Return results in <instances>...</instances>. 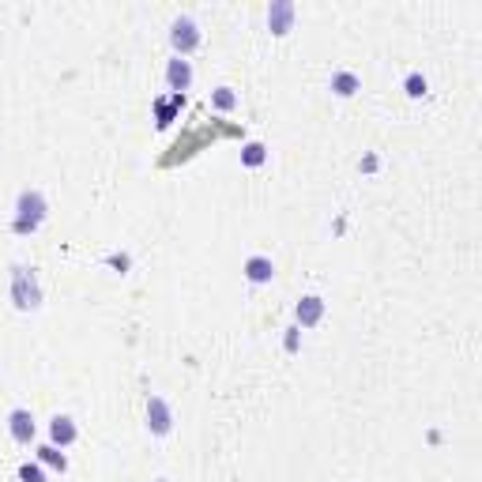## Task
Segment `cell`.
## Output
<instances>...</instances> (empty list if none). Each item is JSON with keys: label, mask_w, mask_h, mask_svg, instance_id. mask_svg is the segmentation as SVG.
<instances>
[{"label": "cell", "mask_w": 482, "mask_h": 482, "mask_svg": "<svg viewBox=\"0 0 482 482\" xmlns=\"http://www.w3.org/2000/svg\"><path fill=\"white\" fill-rule=\"evenodd\" d=\"M15 230L19 234H30V230H38L42 226V219H46V196L38 193V188H27V193H19V204H15Z\"/></svg>", "instance_id": "obj_1"}, {"label": "cell", "mask_w": 482, "mask_h": 482, "mask_svg": "<svg viewBox=\"0 0 482 482\" xmlns=\"http://www.w3.org/2000/svg\"><path fill=\"white\" fill-rule=\"evenodd\" d=\"M12 298L19 309H38L42 305V290H38V279L30 268H15L12 271Z\"/></svg>", "instance_id": "obj_2"}, {"label": "cell", "mask_w": 482, "mask_h": 482, "mask_svg": "<svg viewBox=\"0 0 482 482\" xmlns=\"http://www.w3.org/2000/svg\"><path fill=\"white\" fill-rule=\"evenodd\" d=\"M170 42H174L177 53H188V49H196V46H200V27H196L188 15L174 19V27H170Z\"/></svg>", "instance_id": "obj_3"}, {"label": "cell", "mask_w": 482, "mask_h": 482, "mask_svg": "<svg viewBox=\"0 0 482 482\" xmlns=\"http://www.w3.org/2000/svg\"><path fill=\"white\" fill-rule=\"evenodd\" d=\"M147 426L155 429L158 437H163V434H170V426H174V415H170L166 399L151 396V404H147Z\"/></svg>", "instance_id": "obj_4"}, {"label": "cell", "mask_w": 482, "mask_h": 482, "mask_svg": "<svg viewBox=\"0 0 482 482\" xmlns=\"http://www.w3.org/2000/svg\"><path fill=\"white\" fill-rule=\"evenodd\" d=\"M290 23H294V4H290V0H275V4L268 8V27H271V34H287Z\"/></svg>", "instance_id": "obj_5"}, {"label": "cell", "mask_w": 482, "mask_h": 482, "mask_svg": "<svg viewBox=\"0 0 482 482\" xmlns=\"http://www.w3.org/2000/svg\"><path fill=\"white\" fill-rule=\"evenodd\" d=\"M8 429H12V437L19 445H30V437H34V415L30 411H12L8 415Z\"/></svg>", "instance_id": "obj_6"}, {"label": "cell", "mask_w": 482, "mask_h": 482, "mask_svg": "<svg viewBox=\"0 0 482 482\" xmlns=\"http://www.w3.org/2000/svg\"><path fill=\"white\" fill-rule=\"evenodd\" d=\"M166 83L174 87V95H181V90L193 83V64L181 60V57H174V60H170V68H166Z\"/></svg>", "instance_id": "obj_7"}, {"label": "cell", "mask_w": 482, "mask_h": 482, "mask_svg": "<svg viewBox=\"0 0 482 482\" xmlns=\"http://www.w3.org/2000/svg\"><path fill=\"white\" fill-rule=\"evenodd\" d=\"M245 275H249V283H271L275 264H271L268 256H249L245 260Z\"/></svg>", "instance_id": "obj_8"}, {"label": "cell", "mask_w": 482, "mask_h": 482, "mask_svg": "<svg viewBox=\"0 0 482 482\" xmlns=\"http://www.w3.org/2000/svg\"><path fill=\"white\" fill-rule=\"evenodd\" d=\"M49 437H53L57 445H72L76 441V422L68 415H57L53 422H49Z\"/></svg>", "instance_id": "obj_9"}, {"label": "cell", "mask_w": 482, "mask_h": 482, "mask_svg": "<svg viewBox=\"0 0 482 482\" xmlns=\"http://www.w3.org/2000/svg\"><path fill=\"white\" fill-rule=\"evenodd\" d=\"M320 317H324V301H320L317 294H309V298L298 301V320H301V324H317Z\"/></svg>", "instance_id": "obj_10"}, {"label": "cell", "mask_w": 482, "mask_h": 482, "mask_svg": "<svg viewBox=\"0 0 482 482\" xmlns=\"http://www.w3.org/2000/svg\"><path fill=\"white\" fill-rule=\"evenodd\" d=\"M174 109H181V95H170V98H158V102H155L158 128H170V120H174Z\"/></svg>", "instance_id": "obj_11"}, {"label": "cell", "mask_w": 482, "mask_h": 482, "mask_svg": "<svg viewBox=\"0 0 482 482\" xmlns=\"http://www.w3.org/2000/svg\"><path fill=\"white\" fill-rule=\"evenodd\" d=\"M331 90H336V95H354V90H358V76L354 72H336V76H331Z\"/></svg>", "instance_id": "obj_12"}, {"label": "cell", "mask_w": 482, "mask_h": 482, "mask_svg": "<svg viewBox=\"0 0 482 482\" xmlns=\"http://www.w3.org/2000/svg\"><path fill=\"white\" fill-rule=\"evenodd\" d=\"M38 456H42V460H46V464H49V467H57V471H64V467H68V460H64V456H60V452H57L53 445H46V448H38Z\"/></svg>", "instance_id": "obj_13"}, {"label": "cell", "mask_w": 482, "mask_h": 482, "mask_svg": "<svg viewBox=\"0 0 482 482\" xmlns=\"http://www.w3.org/2000/svg\"><path fill=\"white\" fill-rule=\"evenodd\" d=\"M404 87H407V95H411V98H418V95H426V76H418V72H411V76H407V83H404Z\"/></svg>", "instance_id": "obj_14"}, {"label": "cell", "mask_w": 482, "mask_h": 482, "mask_svg": "<svg viewBox=\"0 0 482 482\" xmlns=\"http://www.w3.org/2000/svg\"><path fill=\"white\" fill-rule=\"evenodd\" d=\"M264 144H249L245 147V155H241V158H245V166H260V163H264Z\"/></svg>", "instance_id": "obj_15"}, {"label": "cell", "mask_w": 482, "mask_h": 482, "mask_svg": "<svg viewBox=\"0 0 482 482\" xmlns=\"http://www.w3.org/2000/svg\"><path fill=\"white\" fill-rule=\"evenodd\" d=\"M234 102H237V98H234V90H230V87H219L215 90V106L219 109H234Z\"/></svg>", "instance_id": "obj_16"}, {"label": "cell", "mask_w": 482, "mask_h": 482, "mask_svg": "<svg viewBox=\"0 0 482 482\" xmlns=\"http://www.w3.org/2000/svg\"><path fill=\"white\" fill-rule=\"evenodd\" d=\"M19 478H23V482H46V475H42V467H19Z\"/></svg>", "instance_id": "obj_17"}]
</instances>
